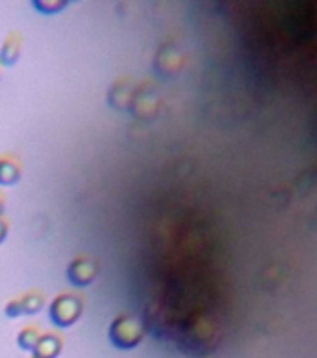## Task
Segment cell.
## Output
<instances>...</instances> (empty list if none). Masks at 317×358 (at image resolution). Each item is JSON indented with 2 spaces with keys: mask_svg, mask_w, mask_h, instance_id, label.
I'll return each instance as SVG.
<instances>
[{
  "mask_svg": "<svg viewBox=\"0 0 317 358\" xmlns=\"http://www.w3.org/2000/svg\"><path fill=\"white\" fill-rule=\"evenodd\" d=\"M144 336H146V330H144L140 319H136L135 315H129V313L118 315L108 327V340L116 349H121V351H129V349L140 345Z\"/></svg>",
  "mask_w": 317,
  "mask_h": 358,
  "instance_id": "cell-1",
  "label": "cell"
},
{
  "mask_svg": "<svg viewBox=\"0 0 317 358\" xmlns=\"http://www.w3.org/2000/svg\"><path fill=\"white\" fill-rule=\"evenodd\" d=\"M84 312V302L82 297L75 293H62L52 299L49 304V319L58 329H68L80 319Z\"/></svg>",
  "mask_w": 317,
  "mask_h": 358,
  "instance_id": "cell-2",
  "label": "cell"
},
{
  "mask_svg": "<svg viewBox=\"0 0 317 358\" xmlns=\"http://www.w3.org/2000/svg\"><path fill=\"white\" fill-rule=\"evenodd\" d=\"M99 274V263L90 256H77L68 265V280L75 288H88Z\"/></svg>",
  "mask_w": 317,
  "mask_h": 358,
  "instance_id": "cell-3",
  "label": "cell"
},
{
  "mask_svg": "<svg viewBox=\"0 0 317 358\" xmlns=\"http://www.w3.org/2000/svg\"><path fill=\"white\" fill-rule=\"evenodd\" d=\"M133 96H135V86H133L131 79L124 77V79H118L110 86V90L107 94V101L112 108L125 110V108L131 107Z\"/></svg>",
  "mask_w": 317,
  "mask_h": 358,
  "instance_id": "cell-4",
  "label": "cell"
},
{
  "mask_svg": "<svg viewBox=\"0 0 317 358\" xmlns=\"http://www.w3.org/2000/svg\"><path fill=\"white\" fill-rule=\"evenodd\" d=\"M152 105H158V99L155 96V88H147V90H135V96H133V101H131V107L133 108V114L138 116L142 119H152L155 118V114L152 112ZM157 110V108H155Z\"/></svg>",
  "mask_w": 317,
  "mask_h": 358,
  "instance_id": "cell-5",
  "label": "cell"
},
{
  "mask_svg": "<svg viewBox=\"0 0 317 358\" xmlns=\"http://www.w3.org/2000/svg\"><path fill=\"white\" fill-rule=\"evenodd\" d=\"M21 49H23V36L19 32H12L0 47V66L13 68L21 58Z\"/></svg>",
  "mask_w": 317,
  "mask_h": 358,
  "instance_id": "cell-6",
  "label": "cell"
},
{
  "mask_svg": "<svg viewBox=\"0 0 317 358\" xmlns=\"http://www.w3.org/2000/svg\"><path fill=\"white\" fill-rule=\"evenodd\" d=\"M21 179V163L13 155H0V187H13Z\"/></svg>",
  "mask_w": 317,
  "mask_h": 358,
  "instance_id": "cell-7",
  "label": "cell"
},
{
  "mask_svg": "<svg viewBox=\"0 0 317 358\" xmlns=\"http://www.w3.org/2000/svg\"><path fill=\"white\" fill-rule=\"evenodd\" d=\"M62 351V340L57 334H41L38 345L32 351L34 358H58Z\"/></svg>",
  "mask_w": 317,
  "mask_h": 358,
  "instance_id": "cell-8",
  "label": "cell"
},
{
  "mask_svg": "<svg viewBox=\"0 0 317 358\" xmlns=\"http://www.w3.org/2000/svg\"><path fill=\"white\" fill-rule=\"evenodd\" d=\"M21 306H23V315H36L45 306V297L40 291H29L21 297Z\"/></svg>",
  "mask_w": 317,
  "mask_h": 358,
  "instance_id": "cell-9",
  "label": "cell"
},
{
  "mask_svg": "<svg viewBox=\"0 0 317 358\" xmlns=\"http://www.w3.org/2000/svg\"><path fill=\"white\" fill-rule=\"evenodd\" d=\"M40 338V330L36 329V327H24V329L17 334V345L21 347L23 351L32 352L36 349V345H38Z\"/></svg>",
  "mask_w": 317,
  "mask_h": 358,
  "instance_id": "cell-10",
  "label": "cell"
},
{
  "mask_svg": "<svg viewBox=\"0 0 317 358\" xmlns=\"http://www.w3.org/2000/svg\"><path fill=\"white\" fill-rule=\"evenodd\" d=\"M66 6H68V0H34L32 2V8L38 10L41 15H54L62 12Z\"/></svg>",
  "mask_w": 317,
  "mask_h": 358,
  "instance_id": "cell-11",
  "label": "cell"
},
{
  "mask_svg": "<svg viewBox=\"0 0 317 358\" xmlns=\"http://www.w3.org/2000/svg\"><path fill=\"white\" fill-rule=\"evenodd\" d=\"M4 313H6L10 319H17L23 315V306H21V299H12L4 306Z\"/></svg>",
  "mask_w": 317,
  "mask_h": 358,
  "instance_id": "cell-12",
  "label": "cell"
},
{
  "mask_svg": "<svg viewBox=\"0 0 317 358\" xmlns=\"http://www.w3.org/2000/svg\"><path fill=\"white\" fill-rule=\"evenodd\" d=\"M8 232H10V226H8L6 218L2 216V218H0V245L8 239Z\"/></svg>",
  "mask_w": 317,
  "mask_h": 358,
  "instance_id": "cell-13",
  "label": "cell"
},
{
  "mask_svg": "<svg viewBox=\"0 0 317 358\" xmlns=\"http://www.w3.org/2000/svg\"><path fill=\"white\" fill-rule=\"evenodd\" d=\"M4 209H6V204H4V198L0 196V218L4 216Z\"/></svg>",
  "mask_w": 317,
  "mask_h": 358,
  "instance_id": "cell-14",
  "label": "cell"
},
{
  "mask_svg": "<svg viewBox=\"0 0 317 358\" xmlns=\"http://www.w3.org/2000/svg\"><path fill=\"white\" fill-rule=\"evenodd\" d=\"M0 79H2V69H0Z\"/></svg>",
  "mask_w": 317,
  "mask_h": 358,
  "instance_id": "cell-15",
  "label": "cell"
},
{
  "mask_svg": "<svg viewBox=\"0 0 317 358\" xmlns=\"http://www.w3.org/2000/svg\"><path fill=\"white\" fill-rule=\"evenodd\" d=\"M32 358H34V357H32Z\"/></svg>",
  "mask_w": 317,
  "mask_h": 358,
  "instance_id": "cell-16",
  "label": "cell"
}]
</instances>
